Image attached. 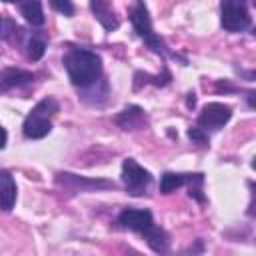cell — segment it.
<instances>
[{
  "label": "cell",
  "instance_id": "52a82bcc",
  "mask_svg": "<svg viewBox=\"0 0 256 256\" xmlns=\"http://www.w3.org/2000/svg\"><path fill=\"white\" fill-rule=\"evenodd\" d=\"M232 118V108L228 104H222V102H210L202 108L200 116H198V122L196 126L202 128L204 132H216L220 128H224Z\"/></svg>",
  "mask_w": 256,
  "mask_h": 256
},
{
  "label": "cell",
  "instance_id": "30bf717a",
  "mask_svg": "<svg viewBox=\"0 0 256 256\" xmlns=\"http://www.w3.org/2000/svg\"><path fill=\"white\" fill-rule=\"evenodd\" d=\"M18 188L12 172L0 170V212H10L16 204Z\"/></svg>",
  "mask_w": 256,
  "mask_h": 256
},
{
  "label": "cell",
  "instance_id": "6da1fadb",
  "mask_svg": "<svg viewBox=\"0 0 256 256\" xmlns=\"http://www.w3.org/2000/svg\"><path fill=\"white\" fill-rule=\"evenodd\" d=\"M118 224L126 230H132L146 238L148 246L156 254H166L170 250V234L154 224V216L150 210L142 208H126L118 214Z\"/></svg>",
  "mask_w": 256,
  "mask_h": 256
},
{
  "label": "cell",
  "instance_id": "9c48e42d",
  "mask_svg": "<svg viewBox=\"0 0 256 256\" xmlns=\"http://www.w3.org/2000/svg\"><path fill=\"white\" fill-rule=\"evenodd\" d=\"M90 10L106 32H114L120 28V20L116 18V12L112 10L108 0H90Z\"/></svg>",
  "mask_w": 256,
  "mask_h": 256
},
{
  "label": "cell",
  "instance_id": "2e32d148",
  "mask_svg": "<svg viewBox=\"0 0 256 256\" xmlns=\"http://www.w3.org/2000/svg\"><path fill=\"white\" fill-rule=\"evenodd\" d=\"M188 194H190V198H194L196 202H200V204H204L206 202V196H204V174H190V180H188Z\"/></svg>",
  "mask_w": 256,
  "mask_h": 256
},
{
  "label": "cell",
  "instance_id": "7a4b0ae2",
  "mask_svg": "<svg viewBox=\"0 0 256 256\" xmlns=\"http://www.w3.org/2000/svg\"><path fill=\"white\" fill-rule=\"evenodd\" d=\"M64 68L76 88H90L102 78V58L88 48H70L64 54Z\"/></svg>",
  "mask_w": 256,
  "mask_h": 256
},
{
  "label": "cell",
  "instance_id": "4fadbf2b",
  "mask_svg": "<svg viewBox=\"0 0 256 256\" xmlns=\"http://www.w3.org/2000/svg\"><path fill=\"white\" fill-rule=\"evenodd\" d=\"M20 14L30 26H42L44 24V10L40 0H22L20 2Z\"/></svg>",
  "mask_w": 256,
  "mask_h": 256
},
{
  "label": "cell",
  "instance_id": "8fae6325",
  "mask_svg": "<svg viewBox=\"0 0 256 256\" xmlns=\"http://www.w3.org/2000/svg\"><path fill=\"white\" fill-rule=\"evenodd\" d=\"M114 122L122 130H138V128L146 126V114L140 106H128L114 118Z\"/></svg>",
  "mask_w": 256,
  "mask_h": 256
},
{
  "label": "cell",
  "instance_id": "5bb4252c",
  "mask_svg": "<svg viewBox=\"0 0 256 256\" xmlns=\"http://www.w3.org/2000/svg\"><path fill=\"white\" fill-rule=\"evenodd\" d=\"M190 180V174H176V172H164L160 178V192L162 194H172L174 190L186 186Z\"/></svg>",
  "mask_w": 256,
  "mask_h": 256
},
{
  "label": "cell",
  "instance_id": "9a60e30c",
  "mask_svg": "<svg viewBox=\"0 0 256 256\" xmlns=\"http://www.w3.org/2000/svg\"><path fill=\"white\" fill-rule=\"evenodd\" d=\"M46 52V38L40 32H32L26 38V54L32 62H38Z\"/></svg>",
  "mask_w": 256,
  "mask_h": 256
},
{
  "label": "cell",
  "instance_id": "5b68a950",
  "mask_svg": "<svg viewBox=\"0 0 256 256\" xmlns=\"http://www.w3.org/2000/svg\"><path fill=\"white\" fill-rule=\"evenodd\" d=\"M250 0H220V24L226 32H244L252 26Z\"/></svg>",
  "mask_w": 256,
  "mask_h": 256
},
{
  "label": "cell",
  "instance_id": "44dd1931",
  "mask_svg": "<svg viewBox=\"0 0 256 256\" xmlns=\"http://www.w3.org/2000/svg\"><path fill=\"white\" fill-rule=\"evenodd\" d=\"M6 142H8V132H6V128L0 124V150L6 148Z\"/></svg>",
  "mask_w": 256,
  "mask_h": 256
},
{
  "label": "cell",
  "instance_id": "277c9868",
  "mask_svg": "<svg viewBox=\"0 0 256 256\" xmlns=\"http://www.w3.org/2000/svg\"><path fill=\"white\" fill-rule=\"evenodd\" d=\"M130 24H132V28H134L136 36H138V38H142V40H144V44H146L152 52L160 54L162 58H164V56L178 58V54L170 52V48L166 46V42H164V40L154 32V28H152V20H150V14H148V8H146L144 0H136L134 8L130 10Z\"/></svg>",
  "mask_w": 256,
  "mask_h": 256
},
{
  "label": "cell",
  "instance_id": "e0dca14e",
  "mask_svg": "<svg viewBox=\"0 0 256 256\" xmlns=\"http://www.w3.org/2000/svg\"><path fill=\"white\" fill-rule=\"evenodd\" d=\"M170 74L164 72V76H150V74H142V72H136L134 76V88L138 90L142 84H154V86H166L170 82Z\"/></svg>",
  "mask_w": 256,
  "mask_h": 256
},
{
  "label": "cell",
  "instance_id": "ffe728a7",
  "mask_svg": "<svg viewBox=\"0 0 256 256\" xmlns=\"http://www.w3.org/2000/svg\"><path fill=\"white\" fill-rule=\"evenodd\" d=\"M50 6H52V10H56L62 16H68V18L74 16V12H76L72 0H50Z\"/></svg>",
  "mask_w": 256,
  "mask_h": 256
},
{
  "label": "cell",
  "instance_id": "8992f818",
  "mask_svg": "<svg viewBox=\"0 0 256 256\" xmlns=\"http://www.w3.org/2000/svg\"><path fill=\"white\" fill-rule=\"evenodd\" d=\"M152 182V174L146 168H142L134 158H126L122 162V184L130 196H146Z\"/></svg>",
  "mask_w": 256,
  "mask_h": 256
},
{
  "label": "cell",
  "instance_id": "ba28073f",
  "mask_svg": "<svg viewBox=\"0 0 256 256\" xmlns=\"http://www.w3.org/2000/svg\"><path fill=\"white\" fill-rule=\"evenodd\" d=\"M56 184L64 186L70 192H92V190H108L114 188V182L108 180H90V178H82L70 172H62L56 176Z\"/></svg>",
  "mask_w": 256,
  "mask_h": 256
},
{
  "label": "cell",
  "instance_id": "d6986e66",
  "mask_svg": "<svg viewBox=\"0 0 256 256\" xmlns=\"http://www.w3.org/2000/svg\"><path fill=\"white\" fill-rule=\"evenodd\" d=\"M188 138L192 140V144H198V146H208V144H210V134L204 132V130L198 128V126L188 128Z\"/></svg>",
  "mask_w": 256,
  "mask_h": 256
},
{
  "label": "cell",
  "instance_id": "7402d4cb",
  "mask_svg": "<svg viewBox=\"0 0 256 256\" xmlns=\"http://www.w3.org/2000/svg\"><path fill=\"white\" fill-rule=\"evenodd\" d=\"M2 2H8V4H14V2H18V4H20L22 0H2Z\"/></svg>",
  "mask_w": 256,
  "mask_h": 256
},
{
  "label": "cell",
  "instance_id": "3957f363",
  "mask_svg": "<svg viewBox=\"0 0 256 256\" xmlns=\"http://www.w3.org/2000/svg\"><path fill=\"white\" fill-rule=\"evenodd\" d=\"M60 110V104L56 98L48 96L44 100H40L24 118L22 124V134L28 140H40L44 136H48L52 132V118L56 116V112Z\"/></svg>",
  "mask_w": 256,
  "mask_h": 256
},
{
  "label": "cell",
  "instance_id": "ac0fdd59",
  "mask_svg": "<svg viewBox=\"0 0 256 256\" xmlns=\"http://www.w3.org/2000/svg\"><path fill=\"white\" fill-rule=\"evenodd\" d=\"M22 32H24V30H22L18 24H14V22H10V20H6V18L0 16V38L8 40V38H12V36H20Z\"/></svg>",
  "mask_w": 256,
  "mask_h": 256
},
{
  "label": "cell",
  "instance_id": "7c38bea8",
  "mask_svg": "<svg viewBox=\"0 0 256 256\" xmlns=\"http://www.w3.org/2000/svg\"><path fill=\"white\" fill-rule=\"evenodd\" d=\"M34 80V74L28 70H20V68H6L0 74V90H10V88H20L26 86Z\"/></svg>",
  "mask_w": 256,
  "mask_h": 256
}]
</instances>
